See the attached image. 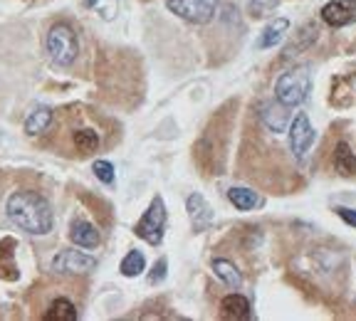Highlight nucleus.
<instances>
[{
  "label": "nucleus",
  "instance_id": "1",
  "mask_svg": "<svg viewBox=\"0 0 356 321\" xmlns=\"http://www.w3.org/2000/svg\"><path fill=\"white\" fill-rule=\"evenodd\" d=\"M6 213L13 225H17L30 235H47L55 225L50 203L35 190H15L8 198Z\"/></svg>",
  "mask_w": 356,
  "mask_h": 321
},
{
  "label": "nucleus",
  "instance_id": "2",
  "mask_svg": "<svg viewBox=\"0 0 356 321\" xmlns=\"http://www.w3.org/2000/svg\"><path fill=\"white\" fill-rule=\"evenodd\" d=\"M312 89V74L307 67H295V69H289V72H284L282 77L277 79V84H275V97H277V101H282L284 106H297L302 104V101L307 99V94H309Z\"/></svg>",
  "mask_w": 356,
  "mask_h": 321
},
{
  "label": "nucleus",
  "instance_id": "3",
  "mask_svg": "<svg viewBox=\"0 0 356 321\" xmlns=\"http://www.w3.org/2000/svg\"><path fill=\"white\" fill-rule=\"evenodd\" d=\"M47 50H50L52 60L62 67H70L79 55V40L72 25L67 22H55L47 33Z\"/></svg>",
  "mask_w": 356,
  "mask_h": 321
},
{
  "label": "nucleus",
  "instance_id": "4",
  "mask_svg": "<svg viewBox=\"0 0 356 321\" xmlns=\"http://www.w3.org/2000/svg\"><path fill=\"white\" fill-rule=\"evenodd\" d=\"M163 230H166V205H163V198L156 195L144 217L136 222V235L149 245H159L163 240Z\"/></svg>",
  "mask_w": 356,
  "mask_h": 321
},
{
  "label": "nucleus",
  "instance_id": "5",
  "mask_svg": "<svg viewBox=\"0 0 356 321\" xmlns=\"http://www.w3.org/2000/svg\"><path fill=\"white\" fill-rule=\"evenodd\" d=\"M166 6L171 13L193 22V25H206L216 17L218 0H168Z\"/></svg>",
  "mask_w": 356,
  "mask_h": 321
},
{
  "label": "nucleus",
  "instance_id": "6",
  "mask_svg": "<svg viewBox=\"0 0 356 321\" xmlns=\"http://www.w3.org/2000/svg\"><path fill=\"white\" fill-rule=\"evenodd\" d=\"M314 139H317V131L312 126L309 117H307L305 111H297V117L289 124V149H292V154L297 158L307 156V151L312 149Z\"/></svg>",
  "mask_w": 356,
  "mask_h": 321
},
{
  "label": "nucleus",
  "instance_id": "7",
  "mask_svg": "<svg viewBox=\"0 0 356 321\" xmlns=\"http://www.w3.org/2000/svg\"><path fill=\"white\" fill-rule=\"evenodd\" d=\"M97 267L95 257L84 255L79 249H62L57 252L55 260H52V270L62 272V274H84V272H92Z\"/></svg>",
  "mask_w": 356,
  "mask_h": 321
},
{
  "label": "nucleus",
  "instance_id": "8",
  "mask_svg": "<svg viewBox=\"0 0 356 321\" xmlns=\"http://www.w3.org/2000/svg\"><path fill=\"white\" fill-rule=\"evenodd\" d=\"M322 20L329 28H346L356 22V0H329L322 8Z\"/></svg>",
  "mask_w": 356,
  "mask_h": 321
},
{
  "label": "nucleus",
  "instance_id": "9",
  "mask_svg": "<svg viewBox=\"0 0 356 321\" xmlns=\"http://www.w3.org/2000/svg\"><path fill=\"white\" fill-rule=\"evenodd\" d=\"M186 211H188V217H191V222H193L195 230H206V227L213 222V208L208 205V200L200 193L188 195V200H186Z\"/></svg>",
  "mask_w": 356,
  "mask_h": 321
},
{
  "label": "nucleus",
  "instance_id": "10",
  "mask_svg": "<svg viewBox=\"0 0 356 321\" xmlns=\"http://www.w3.org/2000/svg\"><path fill=\"white\" fill-rule=\"evenodd\" d=\"M260 119L267 129L273 133H280L287 129V122H289V106H284L282 101H270V104L262 106L260 111Z\"/></svg>",
  "mask_w": 356,
  "mask_h": 321
},
{
  "label": "nucleus",
  "instance_id": "11",
  "mask_svg": "<svg viewBox=\"0 0 356 321\" xmlns=\"http://www.w3.org/2000/svg\"><path fill=\"white\" fill-rule=\"evenodd\" d=\"M70 240L74 245H79L82 249H95L99 247V230L89 220H74L72 227H70Z\"/></svg>",
  "mask_w": 356,
  "mask_h": 321
},
{
  "label": "nucleus",
  "instance_id": "12",
  "mask_svg": "<svg viewBox=\"0 0 356 321\" xmlns=\"http://www.w3.org/2000/svg\"><path fill=\"white\" fill-rule=\"evenodd\" d=\"M332 166L339 176H356V154L346 141H337L332 149Z\"/></svg>",
  "mask_w": 356,
  "mask_h": 321
},
{
  "label": "nucleus",
  "instance_id": "13",
  "mask_svg": "<svg viewBox=\"0 0 356 321\" xmlns=\"http://www.w3.org/2000/svg\"><path fill=\"white\" fill-rule=\"evenodd\" d=\"M220 314L225 319H250V302L243 294H228L220 302Z\"/></svg>",
  "mask_w": 356,
  "mask_h": 321
},
{
  "label": "nucleus",
  "instance_id": "14",
  "mask_svg": "<svg viewBox=\"0 0 356 321\" xmlns=\"http://www.w3.org/2000/svg\"><path fill=\"white\" fill-rule=\"evenodd\" d=\"M287 30H289L287 17H277V20H273L260 33V38H257V50H270V47H275V44L284 38V33H287Z\"/></svg>",
  "mask_w": 356,
  "mask_h": 321
},
{
  "label": "nucleus",
  "instance_id": "15",
  "mask_svg": "<svg viewBox=\"0 0 356 321\" xmlns=\"http://www.w3.org/2000/svg\"><path fill=\"white\" fill-rule=\"evenodd\" d=\"M42 319L44 321H77V306L67 299V297H60V299H55L47 306Z\"/></svg>",
  "mask_w": 356,
  "mask_h": 321
},
{
  "label": "nucleus",
  "instance_id": "16",
  "mask_svg": "<svg viewBox=\"0 0 356 321\" xmlns=\"http://www.w3.org/2000/svg\"><path fill=\"white\" fill-rule=\"evenodd\" d=\"M50 124H52V109L50 106H40V109H35L28 117L25 131H28V136H40V133H44L50 129Z\"/></svg>",
  "mask_w": 356,
  "mask_h": 321
},
{
  "label": "nucleus",
  "instance_id": "17",
  "mask_svg": "<svg viewBox=\"0 0 356 321\" xmlns=\"http://www.w3.org/2000/svg\"><path fill=\"white\" fill-rule=\"evenodd\" d=\"M228 200L238 208V211H255L260 205V195L250 188H230Z\"/></svg>",
  "mask_w": 356,
  "mask_h": 321
},
{
  "label": "nucleus",
  "instance_id": "18",
  "mask_svg": "<svg viewBox=\"0 0 356 321\" xmlns=\"http://www.w3.org/2000/svg\"><path fill=\"white\" fill-rule=\"evenodd\" d=\"M72 146L79 154H92L99 146V133L95 129H74L72 131Z\"/></svg>",
  "mask_w": 356,
  "mask_h": 321
},
{
  "label": "nucleus",
  "instance_id": "19",
  "mask_svg": "<svg viewBox=\"0 0 356 321\" xmlns=\"http://www.w3.org/2000/svg\"><path fill=\"white\" fill-rule=\"evenodd\" d=\"M213 272H216L218 279H222V282L228 284V287H233V289H238L240 282H243L238 267H235L230 260H216V262H213Z\"/></svg>",
  "mask_w": 356,
  "mask_h": 321
},
{
  "label": "nucleus",
  "instance_id": "20",
  "mask_svg": "<svg viewBox=\"0 0 356 321\" xmlns=\"http://www.w3.org/2000/svg\"><path fill=\"white\" fill-rule=\"evenodd\" d=\"M119 270H122L124 277H139L146 270V257L141 255L139 249H129L127 257H124L122 265H119Z\"/></svg>",
  "mask_w": 356,
  "mask_h": 321
},
{
  "label": "nucleus",
  "instance_id": "21",
  "mask_svg": "<svg viewBox=\"0 0 356 321\" xmlns=\"http://www.w3.org/2000/svg\"><path fill=\"white\" fill-rule=\"evenodd\" d=\"M341 82L349 84V89L337 87V84H334V101L339 99V97H344L339 106H351V104H356V74H351V77L341 79Z\"/></svg>",
  "mask_w": 356,
  "mask_h": 321
},
{
  "label": "nucleus",
  "instance_id": "22",
  "mask_svg": "<svg viewBox=\"0 0 356 321\" xmlns=\"http://www.w3.org/2000/svg\"><path fill=\"white\" fill-rule=\"evenodd\" d=\"M280 6V0H250V13L255 17H265Z\"/></svg>",
  "mask_w": 356,
  "mask_h": 321
},
{
  "label": "nucleus",
  "instance_id": "23",
  "mask_svg": "<svg viewBox=\"0 0 356 321\" xmlns=\"http://www.w3.org/2000/svg\"><path fill=\"white\" fill-rule=\"evenodd\" d=\"M95 176L99 178L102 183L111 186V183H114V166H111L109 160H95Z\"/></svg>",
  "mask_w": 356,
  "mask_h": 321
},
{
  "label": "nucleus",
  "instance_id": "24",
  "mask_svg": "<svg viewBox=\"0 0 356 321\" xmlns=\"http://www.w3.org/2000/svg\"><path fill=\"white\" fill-rule=\"evenodd\" d=\"M166 267H168L166 257H161V260L156 262V267H154V272H151L149 282H151V284H159V282H161V279L166 277Z\"/></svg>",
  "mask_w": 356,
  "mask_h": 321
},
{
  "label": "nucleus",
  "instance_id": "25",
  "mask_svg": "<svg viewBox=\"0 0 356 321\" xmlns=\"http://www.w3.org/2000/svg\"><path fill=\"white\" fill-rule=\"evenodd\" d=\"M337 215L349 227H356V211H351V208H337Z\"/></svg>",
  "mask_w": 356,
  "mask_h": 321
},
{
  "label": "nucleus",
  "instance_id": "26",
  "mask_svg": "<svg viewBox=\"0 0 356 321\" xmlns=\"http://www.w3.org/2000/svg\"><path fill=\"white\" fill-rule=\"evenodd\" d=\"M82 3H84V6H87V8H95L97 3H99V0H82Z\"/></svg>",
  "mask_w": 356,
  "mask_h": 321
}]
</instances>
